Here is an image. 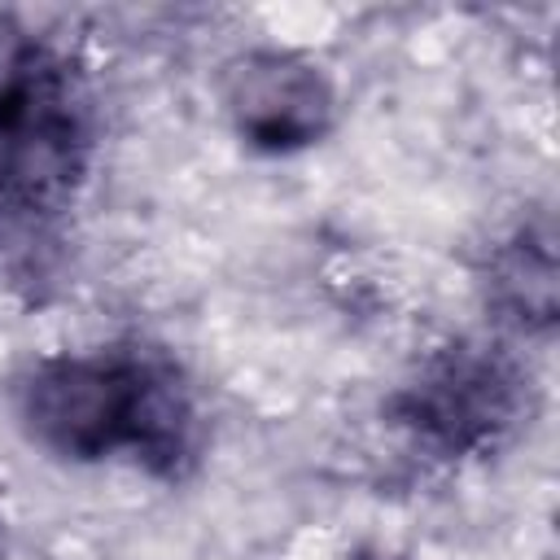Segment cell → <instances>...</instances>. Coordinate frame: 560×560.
Segmentation results:
<instances>
[{"mask_svg": "<svg viewBox=\"0 0 560 560\" xmlns=\"http://www.w3.org/2000/svg\"><path fill=\"white\" fill-rule=\"evenodd\" d=\"M26 438L66 459L127 455L158 481H184L201 459V411L179 363L149 346L48 354L18 385Z\"/></svg>", "mask_w": 560, "mask_h": 560, "instance_id": "6da1fadb", "label": "cell"}, {"mask_svg": "<svg viewBox=\"0 0 560 560\" xmlns=\"http://www.w3.org/2000/svg\"><path fill=\"white\" fill-rule=\"evenodd\" d=\"M92 149L96 109L79 61L52 39L0 26V171L66 210Z\"/></svg>", "mask_w": 560, "mask_h": 560, "instance_id": "7a4b0ae2", "label": "cell"}, {"mask_svg": "<svg viewBox=\"0 0 560 560\" xmlns=\"http://www.w3.org/2000/svg\"><path fill=\"white\" fill-rule=\"evenodd\" d=\"M529 407V372L494 341H451L389 394V420L438 459L494 451Z\"/></svg>", "mask_w": 560, "mask_h": 560, "instance_id": "3957f363", "label": "cell"}, {"mask_svg": "<svg viewBox=\"0 0 560 560\" xmlns=\"http://www.w3.org/2000/svg\"><path fill=\"white\" fill-rule=\"evenodd\" d=\"M223 114L254 153H302L337 122V83L298 48H249L223 66Z\"/></svg>", "mask_w": 560, "mask_h": 560, "instance_id": "277c9868", "label": "cell"}, {"mask_svg": "<svg viewBox=\"0 0 560 560\" xmlns=\"http://www.w3.org/2000/svg\"><path fill=\"white\" fill-rule=\"evenodd\" d=\"M486 302L503 324L521 332H551L560 311V267H556V228L547 214L521 223L508 241L494 245L486 262Z\"/></svg>", "mask_w": 560, "mask_h": 560, "instance_id": "5b68a950", "label": "cell"}, {"mask_svg": "<svg viewBox=\"0 0 560 560\" xmlns=\"http://www.w3.org/2000/svg\"><path fill=\"white\" fill-rule=\"evenodd\" d=\"M61 214L0 171V284L35 289L52 276L61 249Z\"/></svg>", "mask_w": 560, "mask_h": 560, "instance_id": "8992f818", "label": "cell"}, {"mask_svg": "<svg viewBox=\"0 0 560 560\" xmlns=\"http://www.w3.org/2000/svg\"><path fill=\"white\" fill-rule=\"evenodd\" d=\"M350 560H398V556H385V551H354Z\"/></svg>", "mask_w": 560, "mask_h": 560, "instance_id": "52a82bcc", "label": "cell"}]
</instances>
